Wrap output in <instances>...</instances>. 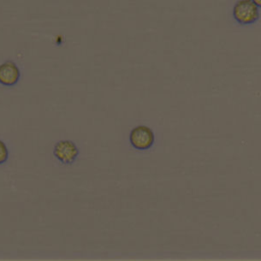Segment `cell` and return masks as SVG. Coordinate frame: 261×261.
<instances>
[{
    "label": "cell",
    "mask_w": 261,
    "mask_h": 261,
    "mask_svg": "<svg viewBox=\"0 0 261 261\" xmlns=\"http://www.w3.org/2000/svg\"><path fill=\"white\" fill-rule=\"evenodd\" d=\"M8 158V149L6 144L0 140V164L5 162Z\"/></svg>",
    "instance_id": "obj_5"
},
{
    "label": "cell",
    "mask_w": 261,
    "mask_h": 261,
    "mask_svg": "<svg viewBox=\"0 0 261 261\" xmlns=\"http://www.w3.org/2000/svg\"><path fill=\"white\" fill-rule=\"evenodd\" d=\"M53 154L62 163L71 164L79 155V148L71 140H59L54 145Z\"/></svg>",
    "instance_id": "obj_3"
},
{
    "label": "cell",
    "mask_w": 261,
    "mask_h": 261,
    "mask_svg": "<svg viewBox=\"0 0 261 261\" xmlns=\"http://www.w3.org/2000/svg\"><path fill=\"white\" fill-rule=\"evenodd\" d=\"M232 16L241 25L253 24L259 19V8L254 0H240L233 5Z\"/></svg>",
    "instance_id": "obj_1"
},
{
    "label": "cell",
    "mask_w": 261,
    "mask_h": 261,
    "mask_svg": "<svg viewBox=\"0 0 261 261\" xmlns=\"http://www.w3.org/2000/svg\"><path fill=\"white\" fill-rule=\"evenodd\" d=\"M20 76V70L13 60H6L0 64V84L12 86L17 83Z\"/></svg>",
    "instance_id": "obj_4"
},
{
    "label": "cell",
    "mask_w": 261,
    "mask_h": 261,
    "mask_svg": "<svg viewBox=\"0 0 261 261\" xmlns=\"http://www.w3.org/2000/svg\"><path fill=\"white\" fill-rule=\"evenodd\" d=\"M254 2L258 8H261V0H254Z\"/></svg>",
    "instance_id": "obj_6"
},
{
    "label": "cell",
    "mask_w": 261,
    "mask_h": 261,
    "mask_svg": "<svg viewBox=\"0 0 261 261\" xmlns=\"http://www.w3.org/2000/svg\"><path fill=\"white\" fill-rule=\"evenodd\" d=\"M155 136L151 127L139 124L132 128L129 133V142L138 150H147L154 144Z\"/></svg>",
    "instance_id": "obj_2"
}]
</instances>
